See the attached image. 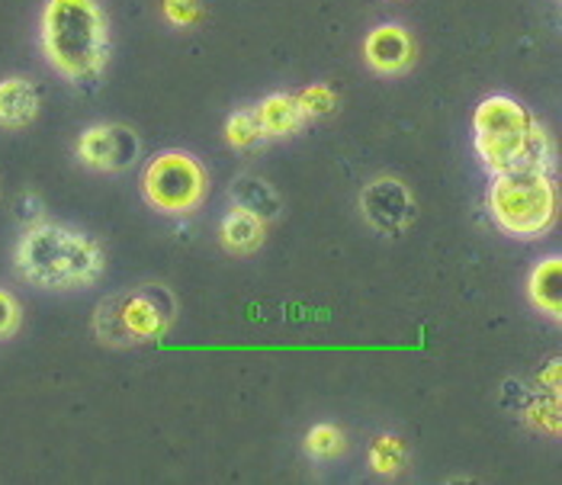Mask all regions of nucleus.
Returning a JSON list of instances; mask_svg holds the SVG:
<instances>
[{"label":"nucleus","instance_id":"nucleus-1","mask_svg":"<svg viewBox=\"0 0 562 485\" xmlns=\"http://www.w3.org/2000/svg\"><path fill=\"white\" fill-rule=\"evenodd\" d=\"M43 48L48 65L75 81L97 84L110 58V30L97 0H48L43 10Z\"/></svg>","mask_w":562,"mask_h":485},{"label":"nucleus","instance_id":"nucleus-19","mask_svg":"<svg viewBox=\"0 0 562 485\" xmlns=\"http://www.w3.org/2000/svg\"><path fill=\"white\" fill-rule=\"evenodd\" d=\"M165 16L173 26H190L200 20V3L196 0H165Z\"/></svg>","mask_w":562,"mask_h":485},{"label":"nucleus","instance_id":"nucleus-15","mask_svg":"<svg viewBox=\"0 0 562 485\" xmlns=\"http://www.w3.org/2000/svg\"><path fill=\"white\" fill-rule=\"evenodd\" d=\"M225 138L232 148H255L260 138H267L263 129H260V120L255 110H241L235 116H228L225 123Z\"/></svg>","mask_w":562,"mask_h":485},{"label":"nucleus","instance_id":"nucleus-7","mask_svg":"<svg viewBox=\"0 0 562 485\" xmlns=\"http://www.w3.org/2000/svg\"><path fill=\"white\" fill-rule=\"evenodd\" d=\"M360 213L363 219L370 222L376 232L383 235H402L415 225L418 216V206H415V196L412 190L395 180V177H380L373 183L363 187L360 193Z\"/></svg>","mask_w":562,"mask_h":485},{"label":"nucleus","instance_id":"nucleus-20","mask_svg":"<svg viewBox=\"0 0 562 485\" xmlns=\"http://www.w3.org/2000/svg\"><path fill=\"white\" fill-rule=\"evenodd\" d=\"M16 328H20V303L7 290H0V338H10Z\"/></svg>","mask_w":562,"mask_h":485},{"label":"nucleus","instance_id":"nucleus-3","mask_svg":"<svg viewBox=\"0 0 562 485\" xmlns=\"http://www.w3.org/2000/svg\"><path fill=\"white\" fill-rule=\"evenodd\" d=\"M485 206L505 235L530 241L550 232V225L557 219L560 196L550 180V171L512 168V171L492 174Z\"/></svg>","mask_w":562,"mask_h":485},{"label":"nucleus","instance_id":"nucleus-21","mask_svg":"<svg viewBox=\"0 0 562 485\" xmlns=\"http://www.w3.org/2000/svg\"><path fill=\"white\" fill-rule=\"evenodd\" d=\"M16 213H20V219H40L43 216V203H40V196H23L20 203H16Z\"/></svg>","mask_w":562,"mask_h":485},{"label":"nucleus","instance_id":"nucleus-14","mask_svg":"<svg viewBox=\"0 0 562 485\" xmlns=\"http://www.w3.org/2000/svg\"><path fill=\"white\" fill-rule=\"evenodd\" d=\"M218 238L232 255H251L263 245V222L245 210H232L218 225Z\"/></svg>","mask_w":562,"mask_h":485},{"label":"nucleus","instance_id":"nucleus-17","mask_svg":"<svg viewBox=\"0 0 562 485\" xmlns=\"http://www.w3.org/2000/svg\"><path fill=\"white\" fill-rule=\"evenodd\" d=\"M405 463V447L398 438H380L370 450V466L380 473V476H395Z\"/></svg>","mask_w":562,"mask_h":485},{"label":"nucleus","instance_id":"nucleus-6","mask_svg":"<svg viewBox=\"0 0 562 485\" xmlns=\"http://www.w3.org/2000/svg\"><path fill=\"white\" fill-rule=\"evenodd\" d=\"M142 193L158 213H193L206 196V171L187 151H165L145 168Z\"/></svg>","mask_w":562,"mask_h":485},{"label":"nucleus","instance_id":"nucleus-10","mask_svg":"<svg viewBox=\"0 0 562 485\" xmlns=\"http://www.w3.org/2000/svg\"><path fill=\"white\" fill-rule=\"evenodd\" d=\"M40 113V90L26 78H7L0 81V126L3 129H23Z\"/></svg>","mask_w":562,"mask_h":485},{"label":"nucleus","instance_id":"nucleus-13","mask_svg":"<svg viewBox=\"0 0 562 485\" xmlns=\"http://www.w3.org/2000/svg\"><path fill=\"white\" fill-rule=\"evenodd\" d=\"M527 296L530 303L540 312H547L550 318H560L562 315V261L553 258H543L540 264L533 267L530 280H527Z\"/></svg>","mask_w":562,"mask_h":485},{"label":"nucleus","instance_id":"nucleus-18","mask_svg":"<svg viewBox=\"0 0 562 485\" xmlns=\"http://www.w3.org/2000/svg\"><path fill=\"white\" fill-rule=\"evenodd\" d=\"M300 103H303L305 116H328V113L338 106V97H335V90L331 88L315 84V88H305L303 93H300Z\"/></svg>","mask_w":562,"mask_h":485},{"label":"nucleus","instance_id":"nucleus-4","mask_svg":"<svg viewBox=\"0 0 562 485\" xmlns=\"http://www.w3.org/2000/svg\"><path fill=\"white\" fill-rule=\"evenodd\" d=\"M173 315H177V303L171 290L158 283H145L130 293L103 300L93 315V331L103 345H116V348L151 345L168 335Z\"/></svg>","mask_w":562,"mask_h":485},{"label":"nucleus","instance_id":"nucleus-2","mask_svg":"<svg viewBox=\"0 0 562 485\" xmlns=\"http://www.w3.org/2000/svg\"><path fill=\"white\" fill-rule=\"evenodd\" d=\"M103 251L85 232L40 222L16 245V270L40 290H85L103 277Z\"/></svg>","mask_w":562,"mask_h":485},{"label":"nucleus","instance_id":"nucleus-22","mask_svg":"<svg viewBox=\"0 0 562 485\" xmlns=\"http://www.w3.org/2000/svg\"><path fill=\"white\" fill-rule=\"evenodd\" d=\"M540 386H543V393H560V360L550 363L547 376L540 373Z\"/></svg>","mask_w":562,"mask_h":485},{"label":"nucleus","instance_id":"nucleus-16","mask_svg":"<svg viewBox=\"0 0 562 485\" xmlns=\"http://www.w3.org/2000/svg\"><path fill=\"white\" fill-rule=\"evenodd\" d=\"M305 450L318 460H331V456L345 453V435L335 425H315L305 435Z\"/></svg>","mask_w":562,"mask_h":485},{"label":"nucleus","instance_id":"nucleus-5","mask_svg":"<svg viewBox=\"0 0 562 485\" xmlns=\"http://www.w3.org/2000/svg\"><path fill=\"white\" fill-rule=\"evenodd\" d=\"M533 123L537 120L527 113V106H520L518 100H512L505 93L485 97L473 113V145H476L482 165L492 174L518 168Z\"/></svg>","mask_w":562,"mask_h":485},{"label":"nucleus","instance_id":"nucleus-12","mask_svg":"<svg viewBox=\"0 0 562 485\" xmlns=\"http://www.w3.org/2000/svg\"><path fill=\"white\" fill-rule=\"evenodd\" d=\"M228 196H232L235 210H245V213L258 216L260 222L277 219V216H280V210H283L280 193H277L267 180H260V177L255 174L235 177V183H232Z\"/></svg>","mask_w":562,"mask_h":485},{"label":"nucleus","instance_id":"nucleus-11","mask_svg":"<svg viewBox=\"0 0 562 485\" xmlns=\"http://www.w3.org/2000/svg\"><path fill=\"white\" fill-rule=\"evenodd\" d=\"M260 129L267 138H280V135H293L303 129V123L308 120L300 103V93H270L258 110Z\"/></svg>","mask_w":562,"mask_h":485},{"label":"nucleus","instance_id":"nucleus-8","mask_svg":"<svg viewBox=\"0 0 562 485\" xmlns=\"http://www.w3.org/2000/svg\"><path fill=\"white\" fill-rule=\"evenodd\" d=\"M78 158L97 171H126L138 161V135L130 126H93L78 142Z\"/></svg>","mask_w":562,"mask_h":485},{"label":"nucleus","instance_id":"nucleus-9","mask_svg":"<svg viewBox=\"0 0 562 485\" xmlns=\"http://www.w3.org/2000/svg\"><path fill=\"white\" fill-rule=\"evenodd\" d=\"M363 58L380 75H402L415 61V45L402 26H376L363 43Z\"/></svg>","mask_w":562,"mask_h":485}]
</instances>
